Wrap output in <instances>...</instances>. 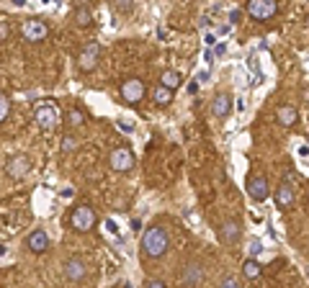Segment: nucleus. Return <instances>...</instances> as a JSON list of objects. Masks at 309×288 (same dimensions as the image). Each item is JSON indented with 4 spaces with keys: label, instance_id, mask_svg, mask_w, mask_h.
<instances>
[{
    "label": "nucleus",
    "instance_id": "bb28decb",
    "mask_svg": "<svg viewBox=\"0 0 309 288\" xmlns=\"http://www.w3.org/2000/svg\"><path fill=\"white\" fill-rule=\"evenodd\" d=\"M260 249H263V244H260V242H253V244H250V257L260 255Z\"/></svg>",
    "mask_w": 309,
    "mask_h": 288
},
{
    "label": "nucleus",
    "instance_id": "7ed1b4c3",
    "mask_svg": "<svg viewBox=\"0 0 309 288\" xmlns=\"http://www.w3.org/2000/svg\"><path fill=\"white\" fill-rule=\"evenodd\" d=\"M95 221H98V216H95V211H93L88 203L75 206L72 214H70V226H72L75 232H90V229L95 226Z\"/></svg>",
    "mask_w": 309,
    "mask_h": 288
},
{
    "label": "nucleus",
    "instance_id": "0eeeda50",
    "mask_svg": "<svg viewBox=\"0 0 309 288\" xmlns=\"http://www.w3.org/2000/svg\"><path fill=\"white\" fill-rule=\"evenodd\" d=\"M121 98L131 106H137L139 101H144V83L139 78H129L121 83Z\"/></svg>",
    "mask_w": 309,
    "mask_h": 288
},
{
    "label": "nucleus",
    "instance_id": "393cba45",
    "mask_svg": "<svg viewBox=\"0 0 309 288\" xmlns=\"http://www.w3.org/2000/svg\"><path fill=\"white\" fill-rule=\"evenodd\" d=\"M144 285H149V288H165V283H163L160 278H154V280H152V278H147V280H144Z\"/></svg>",
    "mask_w": 309,
    "mask_h": 288
},
{
    "label": "nucleus",
    "instance_id": "7c9ffc66",
    "mask_svg": "<svg viewBox=\"0 0 309 288\" xmlns=\"http://www.w3.org/2000/svg\"><path fill=\"white\" fill-rule=\"evenodd\" d=\"M106 226H108V232H113V234L119 232V226H116V221H113V219H108V221H106Z\"/></svg>",
    "mask_w": 309,
    "mask_h": 288
},
{
    "label": "nucleus",
    "instance_id": "5701e85b",
    "mask_svg": "<svg viewBox=\"0 0 309 288\" xmlns=\"http://www.w3.org/2000/svg\"><path fill=\"white\" fill-rule=\"evenodd\" d=\"M8 113H11V98L0 93V121H6Z\"/></svg>",
    "mask_w": 309,
    "mask_h": 288
},
{
    "label": "nucleus",
    "instance_id": "4be33fe9",
    "mask_svg": "<svg viewBox=\"0 0 309 288\" xmlns=\"http://www.w3.org/2000/svg\"><path fill=\"white\" fill-rule=\"evenodd\" d=\"M78 147H80V144H78V139H75L72 134L62 137V147H60V149H62V155H70V152H75Z\"/></svg>",
    "mask_w": 309,
    "mask_h": 288
},
{
    "label": "nucleus",
    "instance_id": "72a5a7b5",
    "mask_svg": "<svg viewBox=\"0 0 309 288\" xmlns=\"http://www.w3.org/2000/svg\"><path fill=\"white\" fill-rule=\"evenodd\" d=\"M306 26H309V16H306Z\"/></svg>",
    "mask_w": 309,
    "mask_h": 288
},
{
    "label": "nucleus",
    "instance_id": "c85d7f7f",
    "mask_svg": "<svg viewBox=\"0 0 309 288\" xmlns=\"http://www.w3.org/2000/svg\"><path fill=\"white\" fill-rule=\"evenodd\" d=\"M224 285H227V288H235V285H237V278L227 275V278H224Z\"/></svg>",
    "mask_w": 309,
    "mask_h": 288
},
{
    "label": "nucleus",
    "instance_id": "f3484780",
    "mask_svg": "<svg viewBox=\"0 0 309 288\" xmlns=\"http://www.w3.org/2000/svg\"><path fill=\"white\" fill-rule=\"evenodd\" d=\"M201 280H204L201 265H199V262H188L186 270H183V283H186V285H199Z\"/></svg>",
    "mask_w": 309,
    "mask_h": 288
},
{
    "label": "nucleus",
    "instance_id": "f03ea898",
    "mask_svg": "<svg viewBox=\"0 0 309 288\" xmlns=\"http://www.w3.org/2000/svg\"><path fill=\"white\" fill-rule=\"evenodd\" d=\"M247 16L258 24H265L271 21L276 13H278V0H247Z\"/></svg>",
    "mask_w": 309,
    "mask_h": 288
},
{
    "label": "nucleus",
    "instance_id": "cd10ccee",
    "mask_svg": "<svg viewBox=\"0 0 309 288\" xmlns=\"http://www.w3.org/2000/svg\"><path fill=\"white\" fill-rule=\"evenodd\" d=\"M240 18H242V11H232L229 13V24H240Z\"/></svg>",
    "mask_w": 309,
    "mask_h": 288
},
{
    "label": "nucleus",
    "instance_id": "39448f33",
    "mask_svg": "<svg viewBox=\"0 0 309 288\" xmlns=\"http://www.w3.org/2000/svg\"><path fill=\"white\" fill-rule=\"evenodd\" d=\"M98 57H101V44L90 42L83 47V52L78 54V70L80 72H93L98 67Z\"/></svg>",
    "mask_w": 309,
    "mask_h": 288
},
{
    "label": "nucleus",
    "instance_id": "4468645a",
    "mask_svg": "<svg viewBox=\"0 0 309 288\" xmlns=\"http://www.w3.org/2000/svg\"><path fill=\"white\" fill-rule=\"evenodd\" d=\"M31 170V160L26 157V155H16L13 160H8V165H6V172L11 175V178H24L26 172Z\"/></svg>",
    "mask_w": 309,
    "mask_h": 288
},
{
    "label": "nucleus",
    "instance_id": "20e7f679",
    "mask_svg": "<svg viewBox=\"0 0 309 288\" xmlns=\"http://www.w3.org/2000/svg\"><path fill=\"white\" fill-rule=\"evenodd\" d=\"M34 121H36L39 129H44V131L57 129V126H60V111H57V106H54V103L39 106V108L34 111Z\"/></svg>",
    "mask_w": 309,
    "mask_h": 288
},
{
    "label": "nucleus",
    "instance_id": "f8f14e48",
    "mask_svg": "<svg viewBox=\"0 0 309 288\" xmlns=\"http://www.w3.org/2000/svg\"><path fill=\"white\" fill-rule=\"evenodd\" d=\"M85 273H88V265H85L83 257H70V260L65 262V278H67V280L78 283V280L85 278Z\"/></svg>",
    "mask_w": 309,
    "mask_h": 288
},
{
    "label": "nucleus",
    "instance_id": "b1692460",
    "mask_svg": "<svg viewBox=\"0 0 309 288\" xmlns=\"http://www.w3.org/2000/svg\"><path fill=\"white\" fill-rule=\"evenodd\" d=\"M67 121H70L72 126H80V124H83V113H80V111H70V113H67Z\"/></svg>",
    "mask_w": 309,
    "mask_h": 288
},
{
    "label": "nucleus",
    "instance_id": "2eb2a0df",
    "mask_svg": "<svg viewBox=\"0 0 309 288\" xmlns=\"http://www.w3.org/2000/svg\"><path fill=\"white\" fill-rule=\"evenodd\" d=\"M294 188H291V183H281L278 185V190H276V206L281 208V211H288L291 206H294Z\"/></svg>",
    "mask_w": 309,
    "mask_h": 288
},
{
    "label": "nucleus",
    "instance_id": "a878e982",
    "mask_svg": "<svg viewBox=\"0 0 309 288\" xmlns=\"http://www.w3.org/2000/svg\"><path fill=\"white\" fill-rule=\"evenodd\" d=\"M113 3H116L119 11H129L131 8V0H113Z\"/></svg>",
    "mask_w": 309,
    "mask_h": 288
},
{
    "label": "nucleus",
    "instance_id": "c756f323",
    "mask_svg": "<svg viewBox=\"0 0 309 288\" xmlns=\"http://www.w3.org/2000/svg\"><path fill=\"white\" fill-rule=\"evenodd\" d=\"M129 226H131V232H139V229H142V221H139V219H131Z\"/></svg>",
    "mask_w": 309,
    "mask_h": 288
},
{
    "label": "nucleus",
    "instance_id": "1a4fd4ad",
    "mask_svg": "<svg viewBox=\"0 0 309 288\" xmlns=\"http://www.w3.org/2000/svg\"><path fill=\"white\" fill-rule=\"evenodd\" d=\"M247 193L253 201H265L271 196V188H268V180L265 175H250L247 178Z\"/></svg>",
    "mask_w": 309,
    "mask_h": 288
},
{
    "label": "nucleus",
    "instance_id": "423d86ee",
    "mask_svg": "<svg viewBox=\"0 0 309 288\" xmlns=\"http://www.w3.org/2000/svg\"><path fill=\"white\" fill-rule=\"evenodd\" d=\"M134 162L137 160H134V152L129 147H116L111 152V157H108V165H111L113 172H129L134 167Z\"/></svg>",
    "mask_w": 309,
    "mask_h": 288
},
{
    "label": "nucleus",
    "instance_id": "412c9836",
    "mask_svg": "<svg viewBox=\"0 0 309 288\" xmlns=\"http://www.w3.org/2000/svg\"><path fill=\"white\" fill-rule=\"evenodd\" d=\"M75 24H78L80 29H88V26L93 24V11H90V8H85V6H83V8H78V11H75Z\"/></svg>",
    "mask_w": 309,
    "mask_h": 288
},
{
    "label": "nucleus",
    "instance_id": "f257e3e1",
    "mask_svg": "<svg viewBox=\"0 0 309 288\" xmlns=\"http://www.w3.org/2000/svg\"><path fill=\"white\" fill-rule=\"evenodd\" d=\"M168 249H170V237H168V232L160 224L144 229V234H142V252L147 257H152V260L154 257H163Z\"/></svg>",
    "mask_w": 309,
    "mask_h": 288
},
{
    "label": "nucleus",
    "instance_id": "a211bd4d",
    "mask_svg": "<svg viewBox=\"0 0 309 288\" xmlns=\"http://www.w3.org/2000/svg\"><path fill=\"white\" fill-rule=\"evenodd\" d=\"M152 101L158 103L160 108H168V106L173 103V90L165 88V85H154V88H152Z\"/></svg>",
    "mask_w": 309,
    "mask_h": 288
},
{
    "label": "nucleus",
    "instance_id": "473e14b6",
    "mask_svg": "<svg viewBox=\"0 0 309 288\" xmlns=\"http://www.w3.org/2000/svg\"><path fill=\"white\" fill-rule=\"evenodd\" d=\"M13 6H18V8H24V0H13Z\"/></svg>",
    "mask_w": 309,
    "mask_h": 288
},
{
    "label": "nucleus",
    "instance_id": "c9c22d12",
    "mask_svg": "<svg viewBox=\"0 0 309 288\" xmlns=\"http://www.w3.org/2000/svg\"><path fill=\"white\" fill-rule=\"evenodd\" d=\"M306 273H309V267H306Z\"/></svg>",
    "mask_w": 309,
    "mask_h": 288
},
{
    "label": "nucleus",
    "instance_id": "f704fd0d",
    "mask_svg": "<svg viewBox=\"0 0 309 288\" xmlns=\"http://www.w3.org/2000/svg\"><path fill=\"white\" fill-rule=\"evenodd\" d=\"M306 98H309V90H306Z\"/></svg>",
    "mask_w": 309,
    "mask_h": 288
},
{
    "label": "nucleus",
    "instance_id": "6e6552de",
    "mask_svg": "<svg viewBox=\"0 0 309 288\" xmlns=\"http://www.w3.org/2000/svg\"><path fill=\"white\" fill-rule=\"evenodd\" d=\"M21 34H24V39L26 42H44L47 36H49V26L44 24V21H36V18H31V21H26L24 26H21Z\"/></svg>",
    "mask_w": 309,
    "mask_h": 288
},
{
    "label": "nucleus",
    "instance_id": "6ab92c4d",
    "mask_svg": "<svg viewBox=\"0 0 309 288\" xmlns=\"http://www.w3.org/2000/svg\"><path fill=\"white\" fill-rule=\"evenodd\" d=\"M242 275H245L247 280H258V278L263 275V265H260L255 257H247L245 265H242Z\"/></svg>",
    "mask_w": 309,
    "mask_h": 288
},
{
    "label": "nucleus",
    "instance_id": "dca6fc26",
    "mask_svg": "<svg viewBox=\"0 0 309 288\" xmlns=\"http://www.w3.org/2000/svg\"><path fill=\"white\" fill-rule=\"evenodd\" d=\"M276 121H278L283 129H291V126L299 121V111H296L294 106H281V108L276 111Z\"/></svg>",
    "mask_w": 309,
    "mask_h": 288
},
{
    "label": "nucleus",
    "instance_id": "9d476101",
    "mask_svg": "<svg viewBox=\"0 0 309 288\" xmlns=\"http://www.w3.org/2000/svg\"><path fill=\"white\" fill-rule=\"evenodd\" d=\"M240 237H242V226H240V221H235V219H227V221H222V226H219V239L224 242V244H237L240 242Z\"/></svg>",
    "mask_w": 309,
    "mask_h": 288
},
{
    "label": "nucleus",
    "instance_id": "ddd939ff",
    "mask_svg": "<svg viewBox=\"0 0 309 288\" xmlns=\"http://www.w3.org/2000/svg\"><path fill=\"white\" fill-rule=\"evenodd\" d=\"M211 113L217 119H227L232 113V95L229 93H217L211 98Z\"/></svg>",
    "mask_w": 309,
    "mask_h": 288
},
{
    "label": "nucleus",
    "instance_id": "2f4dec72",
    "mask_svg": "<svg viewBox=\"0 0 309 288\" xmlns=\"http://www.w3.org/2000/svg\"><path fill=\"white\" fill-rule=\"evenodd\" d=\"M188 93H191V95H196V93H199V83H196V80L188 85Z\"/></svg>",
    "mask_w": 309,
    "mask_h": 288
},
{
    "label": "nucleus",
    "instance_id": "aec40b11",
    "mask_svg": "<svg viewBox=\"0 0 309 288\" xmlns=\"http://www.w3.org/2000/svg\"><path fill=\"white\" fill-rule=\"evenodd\" d=\"M160 85H165V88H170V90H178V88H181V72H178V70H163Z\"/></svg>",
    "mask_w": 309,
    "mask_h": 288
},
{
    "label": "nucleus",
    "instance_id": "9b49d317",
    "mask_svg": "<svg viewBox=\"0 0 309 288\" xmlns=\"http://www.w3.org/2000/svg\"><path fill=\"white\" fill-rule=\"evenodd\" d=\"M49 234L44 232V229H34L29 237H26V247L31 249V252H36V255H42V252H47L49 249Z\"/></svg>",
    "mask_w": 309,
    "mask_h": 288
}]
</instances>
